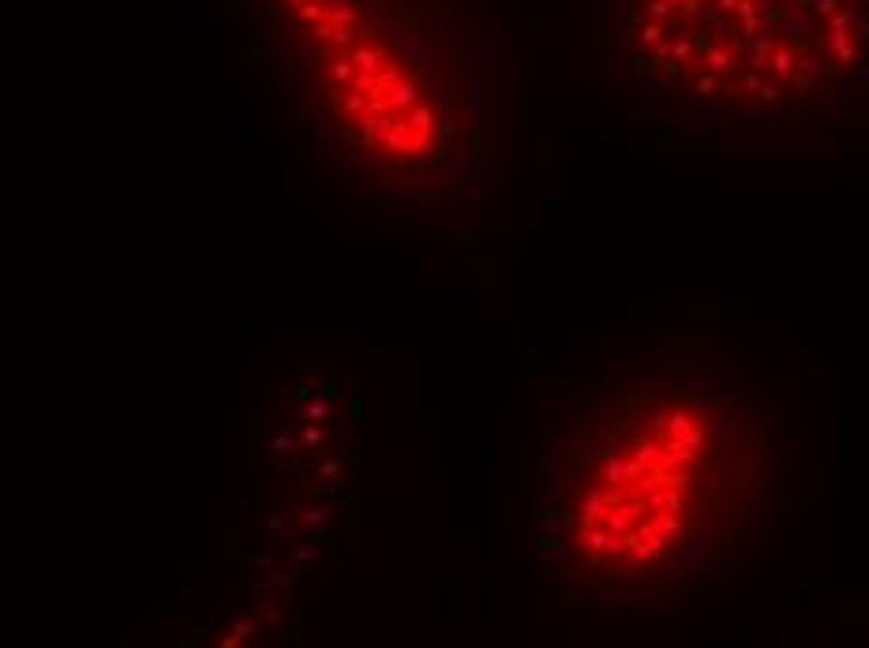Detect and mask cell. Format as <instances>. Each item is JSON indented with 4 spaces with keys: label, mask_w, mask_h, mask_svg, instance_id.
Segmentation results:
<instances>
[{
    "label": "cell",
    "mask_w": 869,
    "mask_h": 648,
    "mask_svg": "<svg viewBox=\"0 0 869 648\" xmlns=\"http://www.w3.org/2000/svg\"><path fill=\"white\" fill-rule=\"evenodd\" d=\"M791 427L712 341L634 345L558 420L543 539L596 596L678 599L731 581L783 518Z\"/></svg>",
    "instance_id": "cell-1"
},
{
    "label": "cell",
    "mask_w": 869,
    "mask_h": 648,
    "mask_svg": "<svg viewBox=\"0 0 869 648\" xmlns=\"http://www.w3.org/2000/svg\"><path fill=\"white\" fill-rule=\"evenodd\" d=\"M618 87L712 124H832L869 98V0H596Z\"/></svg>",
    "instance_id": "cell-2"
},
{
    "label": "cell",
    "mask_w": 869,
    "mask_h": 648,
    "mask_svg": "<svg viewBox=\"0 0 869 648\" xmlns=\"http://www.w3.org/2000/svg\"><path fill=\"white\" fill-rule=\"evenodd\" d=\"M446 0H259L292 87L341 147L412 176L465 124L469 34Z\"/></svg>",
    "instance_id": "cell-3"
}]
</instances>
